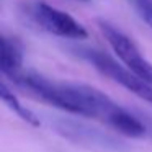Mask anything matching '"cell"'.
<instances>
[{
    "label": "cell",
    "instance_id": "obj_3",
    "mask_svg": "<svg viewBox=\"0 0 152 152\" xmlns=\"http://www.w3.org/2000/svg\"><path fill=\"white\" fill-rule=\"evenodd\" d=\"M34 20L41 25L46 31L56 34V36L69 38V39H87L88 33L87 30L69 13L62 10L51 7L48 4H39L34 5Z\"/></svg>",
    "mask_w": 152,
    "mask_h": 152
},
{
    "label": "cell",
    "instance_id": "obj_1",
    "mask_svg": "<svg viewBox=\"0 0 152 152\" xmlns=\"http://www.w3.org/2000/svg\"><path fill=\"white\" fill-rule=\"evenodd\" d=\"M79 54L85 61H88L102 75L108 77L110 80L116 82L123 88L129 90L132 95L139 96L141 100L152 105V85L128 70L121 62L115 61L110 54L98 49H80Z\"/></svg>",
    "mask_w": 152,
    "mask_h": 152
},
{
    "label": "cell",
    "instance_id": "obj_7",
    "mask_svg": "<svg viewBox=\"0 0 152 152\" xmlns=\"http://www.w3.org/2000/svg\"><path fill=\"white\" fill-rule=\"evenodd\" d=\"M79 2H90V0H79Z\"/></svg>",
    "mask_w": 152,
    "mask_h": 152
},
{
    "label": "cell",
    "instance_id": "obj_2",
    "mask_svg": "<svg viewBox=\"0 0 152 152\" xmlns=\"http://www.w3.org/2000/svg\"><path fill=\"white\" fill-rule=\"evenodd\" d=\"M96 25H98V30L102 31L103 38L111 46L113 53L119 59V62L128 70H131L132 74H136L137 77H141L142 80L152 85V64L142 56L134 41L129 36H126L121 30H118L115 25L105 20H96Z\"/></svg>",
    "mask_w": 152,
    "mask_h": 152
},
{
    "label": "cell",
    "instance_id": "obj_5",
    "mask_svg": "<svg viewBox=\"0 0 152 152\" xmlns=\"http://www.w3.org/2000/svg\"><path fill=\"white\" fill-rule=\"evenodd\" d=\"M0 102H4L12 111H15L21 119H23V121H26L28 124L39 126V119H38V116L34 115L31 110H28L25 105H21V102L17 98L15 92H12V90L8 88L2 80H0Z\"/></svg>",
    "mask_w": 152,
    "mask_h": 152
},
{
    "label": "cell",
    "instance_id": "obj_6",
    "mask_svg": "<svg viewBox=\"0 0 152 152\" xmlns=\"http://www.w3.org/2000/svg\"><path fill=\"white\" fill-rule=\"evenodd\" d=\"M139 18L152 30V0H126Z\"/></svg>",
    "mask_w": 152,
    "mask_h": 152
},
{
    "label": "cell",
    "instance_id": "obj_4",
    "mask_svg": "<svg viewBox=\"0 0 152 152\" xmlns=\"http://www.w3.org/2000/svg\"><path fill=\"white\" fill-rule=\"evenodd\" d=\"M23 48L17 39L7 38L0 34V72L10 77L12 80H17L23 70Z\"/></svg>",
    "mask_w": 152,
    "mask_h": 152
}]
</instances>
